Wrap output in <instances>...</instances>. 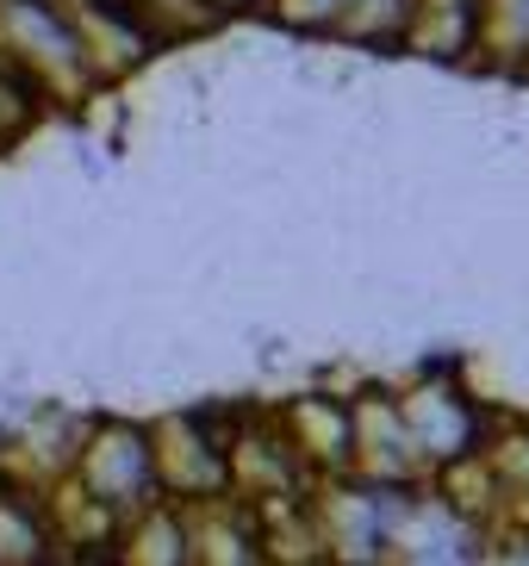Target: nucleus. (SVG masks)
<instances>
[{"mask_svg":"<svg viewBox=\"0 0 529 566\" xmlns=\"http://www.w3.org/2000/svg\"><path fill=\"white\" fill-rule=\"evenodd\" d=\"M106 566H187V511L168 499L132 511Z\"/></svg>","mask_w":529,"mask_h":566,"instance_id":"nucleus-11","label":"nucleus"},{"mask_svg":"<svg viewBox=\"0 0 529 566\" xmlns=\"http://www.w3.org/2000/svg\"><path fill=\"white\" fill-rule=\"evenodd\" d=\"M274 423H281V436L293 442V454L305 461V473L318 485L343 480L355 467V411L336 392H299V399L274 405Z\"/></svg>","mask_w":529,"mask_h":566,"instance_id":"nucleus-7","label":"nucleus"},{"mask_svg":"<svg viewBox=\"0 0 529 566\" xmlns=\"http://www.w3.org/2000/svg\"><path fill=\"white\" fill-rule=\"evenodd\" d=\"M529 63V0H474V69L523 75Z\"/></svg>","mask_w":529,"mask_h":566,"instance_id":"nucleus-12","label":"nucleus"},{"mask_svg":"<svg viewBox=\"0 0 529 566\" xmlns=\"http://www.w3.org/2000/svg\"><path fill=\"white\" fill-rule=\"evenodd\" d=\"M69 480L82 485L87 499L113 504L118 516L156 504L163 499V485H156L149 423H132V417H87V436H82V449H75Z\"/></svg>","mask_w":529,"mask_h":566,"instance_id":"nucleus-4","label":"nucleus"},{"mask_svg":"<svg viewBox=\"0 0 529 566\" xmlns=\"http://www.w3.org/2000/svg\"><path fill=\"white\" fill-rule=\"evenodd\" d=\"M393 392H398V417H405V436H412V454L424 467V480L474 461L492 442L498 417H505L474 399V386L461 380L455 361H424L412 374V386H393Z\"/></svg>","mask_w":529,"mask_h":566,"instance_id":"nucleus-2","label":"nucleus"},{"mask_svg":"<svg viewBox=\"0 0 529 566\" xmlns=\"http://www.w3.org/2000/svg\"><path fill=\"white\" fill-rule=\"evenodd\" d=\"M63 7H69V19H75V38H82L87 69H94L100 87L125 82V75L144 69L156 51H168L137 0H63Z\"/></svg>","mask_w":529,"mask_h":566,"instance_id":"nucleus-6","label":"nucleus"},{"mask_svg":"<svg viewBox=\"0 0 529 566\" xmlns=\"http://www.w3.org/2000/svg\"><path fill=\"white\" fill-rule=\"evenodd\" d=\"M0 566H56V535L44 516V492L0 473Z\"/></svg>","mask_w":529,"mask_h":566,"instance_id":"nucleus-10","label":"nucleus"},{"mask_svg":"<svg viewBox=\"0 0 529 566\" xmlns=\"http://www.w3.org/2000/svg\"><path fill=\"white\" fill-rule=\"evenodd\" d=\"M225 467H231V499H243V504H281V499L318 492V480L305 473V461H299L293 442L281 436L274 411H237L231 417Z\"/></svg>","mask_w":529,"mask_h":566,"instance_id":"nucleus-5","label":"nucleus"},{"mask_svg":"<svg viewBox=\"0 0 529 566\" xmlns=\"http://www.w3.org/2000/svg\"><path fill=\"white\" fill-rule=\"evenodd\" d=\"M82 436H87V417H69V411L19 417L13 430H7V449H0V473H13L32 492H50L56 480H69Z\"/></svg>","mask_w":529,"mask_h":566,"instance_id":"nucleus-8","label":"nucleus"},{"mask_svg":"<svg viewBox=\"0 0 529 566\" xmlns=\"http://www.w3.org/2000/svg\"><path fill=\"white\" fill-rule=\"evenodd\" d=\"M0 69L44 113H82L94 94H106L63 0H0Z\"/></svg>","mask_w":529,"mask_h":566,"instance_id":"nucleus-1","label":"nucleus"},{"mask_svg":"<svg viewBox=\"0 0 529 566\" xmlns=\"http://www.w3.org/2000/svg\"><path fill=\"white\" fill-rule=\"evenodd\" d=\"M412 19H417V0H349L331 38L374 56H398L405 38H412Z\"/></svg>","mask_w":529,"mask_h":566,"instance_id":"nucleus-13","label":"nucleus"},{"mask_svg":"<svg viewBox=\"0 0 529 566\" xmlns=\"http://www.w3.org/2000/svg\"><path fill=\"white\" fill-rule=\"evenodd\" d=\"M187 511V566H268L262 554V523L243 499H212V504H181Z\"/></svg>","mask_w":529,"mask_h":566,"instance_id":"nucleus-9","label":"nucleus"},{"mask_svg":"<svg viewBox=\"0 0 529 566\" xmlns=\"http://www.w3.org/2000/svg\"><path fill=\"white\" fill-rule=\"evenodd\" d=\"M231 417V405H212V411H175L149 423L156 485H163L168 504H212L231 492V467H225Z\"/></svg>","mask_w":529,"mask_h":566,"instance_id":"nucleus-3","label":"nucleus"},{"mask_svg":"<svg viewBox=\"0 0 529 566\" xmlns=\"http://www.w3.org/2000/svg\"><path fill=\"white\" fill-rule=\"evenodd\" d=\"M206 13H212V25H225V19H262L268 0H199Z\"/></svg>","mask_w":529,"mask_h":566,"instance_id":"nucleus-16","label":"nucleus"},{"mask_svg":"<svg viewBox=\"0 0 529 566\" xmlns=\"http://www.w3.org/2000/svg\"><path fill=\"white\" fill-rule=\"evenodd\" d=\"M38 118H44V106H38L32 94H25V87H19L7 69H0V150H7V144H19V137L32 132Z\"/></svg>","mask_w":529,"mask_h":566,"instance_id":"nucleus-15","label":"nucleus"},{"mask_svg":"<svg viewBox=\"0 0 529 566\" xmlns=\"http://www.w3.org/2000/svg\"><path fill=\"white\" fill-rule=\"evenodd\" d=\"M486 473L498 480V499H505V516L511 511H529V417H498L492 442L480 449Z\"/></svg>","mask_w":529,"mask_h":566,"instance_id":"nucleus-14","label":"nucleus"}]
</instances>
